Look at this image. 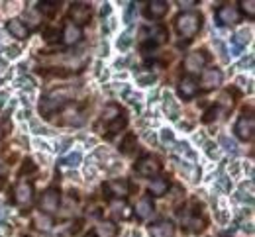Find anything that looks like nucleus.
<instances>
[{
    "instance_id": "obj_32",
    "label": "nucleus",
    "mask_w": 255,
    "mask_h": 237,
    "mask_svg": "<svg viewBox=\"0 0 255 237\" xmlns=\"http://www.w3.org/2000/svg\"><path fill=\"white\" fill-rule=\"evenodd\" d=\"M222 141L226 143V145H228L226 149H230V151H236V143H234V141H230L228 137H222Z\"/></svg>"
},
{
    "instance_id": "obj_12",
    "label": "nucleus",
    "mask_w": 255,
    "mask_h": 237,
    "mask_svg": "<svg viewBox=\"0 0 255 237\" xmlns=\"http://www.w3.org/2000/svg\"><path fill=\"white\" fill-rule=\"evenodd\" d=\"M196 92H198V82H196V79L191 77V75L183 77L181 82H179V94H181V98H183V100H191V98L196 96Z\"/></svg>"
},
{
    "instance_id": "obj_8",
    "label": "nucleus",
    "mask_w": 255,
    "mask_h": 237,
    "mask_svg": "<svg viewBox=\"0 0 255 237\" xmlns=\"http://www.w3.org/2000/svg\"><path fill=\"white\" fill-rule=\"evenodd\" d=\"M104 190L110 198H126L129 194V182L126 178H112L104 184Z\"/></svg>"
},
{
    "instance_id": "obj_3",
    "label": "nucleus",
    "mask_w": 255,
    "mask_h": 237,
    "mask_svg": "<svg viewBox=\"0 0 255 237\" xmlns=\"http://www.w3.org/2000/svg\"><path fill=\"white\" fill-rule=\"evenodd\" d=\"M67 102V92L65 90H59V92H51L47 96L41 98V104H39V110L45 118H51V114H55L61 106Z\"/></svg>"
},
{
    "instance_id": "obj_16",
    "label": "nucleus",
    "mask_w": 255,
    "mask_h": 237,
    "mask_svg": "<svg viewBox=\"0 0 255 237\" xmlns=\"http://www.w3.org/2000/svg\"><path fill=\"white\" fill-rule=\"evenodd\" d=\"M6 30H8V34L12 35V37H16V39H20V41H24V39H28V37H30V30H28V26H26L22 20H18V18L10 20V22L6 24Z\"/></svg>"
},
{
    "instance_id": "obj_14",
    "label": "nucleus",
    "mask_w": 255,
    "mask_h": 237,
    "mask_svg": "<svg viewBox=\"0 0 255 237\" xmlns=\"http://www.w3.org/2000/svg\"><path fill=\"white\" fill-rule=\"evenodd\" d=\"M149 236L151 237H175V226L169 220H159L149 226Z\"/></svg>"
},
{
    "instance_id": "obj_5",
    "label": "nucleus",
    "mask_w": 255,
    "mask_h": 237,
    "mask_svg": "<svg viewBox=\"0 0 255 237\" xmlns=\"http://www.w3.org/2000/svg\"><path fill=\"white\" fill-rule=\"evenodd\" d=\"M135 172L141 174V176H145V178H153V176H157L161 172V163L155 157L145 155V157H141L135 163Z\"/></svg>"
},
{
    "instance_id": "obj_26",
    "label": "nucleus",
    "mask_w": 255,
    "mask_h": 237,
    "mask_svg": "<svg viewBox=\"0 0 255 237\" xmlns=\"http://www.w3.org/2000/svg\"><path fill=\"white\" fill-rule=\"evenodd\" d=\"M81 153L79 151H75V153H71V155H67L63 159V165H67V167H79V163H81Z\"/></svg>"
},
{
    "instance_id": "obj_15",
    "label": "nucleus",
    "mask_w": 255,
    "mask_h": 237,
    "mask_svg": "<svg viewBox=\"0 0 255 237\" xmlns=\"http://www.w3.org/2000/svg\"><path fill=\"white\" fill-rule=\"evenodd\" d=\"M33 198V186L30 182H20V184H16V188H14V202L20 204V206H26V204H30Z\"/></svg>"
},
{
    "instance_id": "obj_23",
    "label": "nucleus",
    "mask_w": 255,
    "mask_h": 237,
    "mask_svg": "<svg viewBox=\"0 0 255 237\" xmlns=\"http://www.w3.org/2000/svg\"><path fill=\"white\" fill-rule=\"evenodd\" d=\"M37 10L41 14H45V16H55L59 12V2H39Z\"/></svg>"
},
{
    "instance_id": "obj_13",
    "label": "nucleus",
    "mask_w": 255,
    "mask_h": 237,
    "mask_svg": "<svg viewBox=\"0 0 255 237\" xmlns=\"http://www.w3.org/2000/svg\"><path fill=\"white\" fill-rule=\"evenodd\" d=\"M169 12V2L165 0H151L145 4V16L149 20H159Z\"/></svg>"
},
{
    "instance_id": "obj_35",
    "label": "nucleus",
    "mask_w": 255,
    "mask_h": 237,
    "mask_svg": "<svg viewBox=\"0 0 255 237\" xmlns=\"http://www.w3.org/2000/svg\"><path fill=\"white\" fill-rule=\"evenodd\" d=\"M179 6L181 8H192V6H196V2L194 0H191V2H179Z\"/></svg>"
},
{
    "instance_id": "obj_6",
    "label": "nucleus",
    "mask_w": 255,
    "mask_h": 237,
    "mask_svg": "<svg viewBox=\"0 0 255 237\" xmlns=\"http://www.w3.org/2000/svg\"><path fill=\"white\" fill-rule=\"evenodd\" d=\"M59 204H61V192L57 188H47L39 198V210H43V214H53L59 210Z\"/></svg>"
},
{
    "instance_id": "obj_37",
    "label": "nucleus",
    "mask_w": 255,
    "mask_h": 237,
    "mask_svg": "<svg viewBox=\"0 0 255 237\" xmlns=\"http://www.w3.org/2000/svg\"><path fill=\"white\" fill-rule=\"evenodd\" d=\"M2 137H4V132H2V128H0V139H2Z\"/></svg>"
},
{
    "instance_id": "obj_31",
    "label": "nucleus",
    "mask_w": 255,
    "mask_h": 237,
    "mask_svg": "<svg viewBox=\"0 0 255 237\" xmlns=\"http://www.w3.org/2000/svg\"><path fill=\"white\" fill-rule=\"evenodd\" d=\"M161 139L163 141H173V134L169 130H161Z\"/></svg>"
},
{
    "instance_id": "obj_1",
    "label": "nucleus",
    "mask_w": 255,
    "mask_h": 237,
    "mask_svg": "<svg viewBox=\"0 0 255 237\" xmlns=\"http://www.w3.org/2000/svg\"><path fill=\"white\" fill-rule=\"evenodd\" d=\"M175 28H177V34L181 37L192 39L202 28V14H198V12H183V14H179L177 20H175Z\"/></svg>"
},
{
    "instance_id": "obj_28",
    "label": "nucleus",
    "mask_w": 255,
    "mask_h": 237,
    "mask_svg": "<svg viewBox=\"0 0 255 237\" xmlns=\"http://www.w3.org/2000/svg\"><path fill=\"white\" fill-rule=\"evenodd\" d=\"M35 169H37V167H35V163H33L32 159H28V161L24 163V167H22V170H20V174H28V172H33Z\"/></svg>"
},
{
    "instance_id": "obj_22",
    "label": "nucleus",
    "mask_w": 255,
    "mask_h": 237,
    "mask_svg": "<svg viewBox=\"0 0 255 237\" xmlns=\"http://www.w3.org/2000/svg\"><path fill=\"white\" fill-rule=\"evenodd\" d=\"M120 108L116 106V104H108L104 110H102V116H100V120L104 122V124H110V122H114V120H118L120 118Z\"/></svg>"
},
{
    "instance_id": "obj_2",
    "label": "nucleus",
    "mask_w": 255,
    "mask_h": 237,
    "mask_svg": "<svg viewBox=\"0 0 255 237\" xmlns=\"http://www.w3.org/2000/svg\"><path fill=\"white\" fill-rule=\"evenodd\" d=\"M141 41H143V45H141V51L147 55V51H149V47L153 49L155 45H159L163 41H167V30L163 28V26H151V28H143L141 30Z\"/></svg>"
},
{
    "instance_id": "obj_24",
    "label": "nucleus",
    "mask_w": 255,
    "mask_h": 237,
    "mask_svg": "<svg viewBox=\"0 0 255 237\" xmlns=\"http://www.w3.org/2000/svg\"><path fill=\"white\" fill-rule=\"evenodd\" d=\"M135 141H137V139H135V136H133V134H128L126 137H124V141H122V145H120V151H122V153H131V151H133V147H135Z\"/></svg>"
},
{
    "instance_id": "obj_30",
    "label": "nucleus",
    "mask_w": 255,
    "mask_h": 237,
    "mask_svg": "<svg viewBox=\"0 0 255 237\" xmlns=\"http://www.w3.org/2000/svg\"><path fill=\"white\" fill-rule=\"evenodd\" d=\"M129 41H131V39H129V35L124 34V35H122V41H118V47H122V49H124V47H128V45H129Z\"/></svg>"
},
{
    "instance_id": "obj_17",
    "label": "nucleus",
    "mask_w": 255,
    "mask_h": 237,
    "mask_svg": "<svg viewBox=\"0 0 255 237\" xmlns=\"http://www.w3.org/2000/svg\"><path fill=\"white\" fill-rule=\"evenodd\" d=\"M61 39H63L65 45H77L83 39V30L79 26H75L73 22H69V24H65Z\"/></svg>"
},
{
    "instance_id": "obj_21",
    "label": "nucleus",
    "mask_w": 255,
    "mask_h": 237,
    "mask_svg": "<svg viewBox=\"0 0 255 237\" xmlns=\"http://www.w3.org/2000/svg\"><path fill=\"white\" fill-rule=\"evenodd\" d=\"M33 226H35L37 230H43V232H49V230L53 228V220H51V216H49V214H43V212H37V214L33 216Z\"/></svg>"
},
{
    "instance_id": "obj_19",
    "label": "nucleus",
    "mask_w": 255,
    "mask_h": 237,
    "mask_svg": "<svg viewBox=\"0 0 255 237\" xmlns=\"http://www.w3.org/2000/svg\"><path fill=\"white\" fill-rule=\"evenodd\" d=\"M153 210H155V206L151 202V198H141L139 202L135 204V216H137L139 220L149 218V216L153 214Z\"/></svg>"
},
{
    "instance_id": "obj_36",
    "label": "nucleus",
    "mask_w": 255,
    "mask_h": 237,
    "mask_svg": "<svg viewBox=\"0 0 255 237\" xmlns=\"http://www.w3.org/2000/svg\"><path fill=\"white\" fill-rule=\"evenodd\" d=\"M4 69H6V63H4V61H0V73H2Z\"/></svg>"
},
{
    "instance_id": "obj_11",
    "label": "nucleus",
    "mask_w": 255,
    "mask_h": 237,
    "mask_svg": "<svg viewBox=\"0 0 255 237\" xmlns=\"http://www.w3.org/2000/svg\"><path fill=\"white\" fill-rule=\"evenodd\" d=\"M220 82H222L220 69H206V71H202V79H200V88L202 90H214L216 86H220Z\"/></svg>"
},
{
    "instance_id": "obj_20",
    "label": "nucleus",
    "mask_w": 255,
    "mask_h": 237,
    "mask_svg": "<svg viewBox=\"0 0 255 237\" xmlns=\"http://www.w3.org/2000/svg\"><path fill=\"white\" fill-rule=\"evenodd\" d=\"M116 234H118V228L112 222H100L95 228L96 237H116Z\"/></svg>"
},
{
    "instance_id": "obj_25",
    "label": "nucleus",
    "mask_w": 255,
    "mask_h": 237,
    "mask_svg": "<svg viewBox=\"0 0 255 237\" xmlns=\"http://www.w3.org/2000/svg\"><path fill=\"white\" fill-rule=\"evenodd\" d=\"M240 8L244 14H248V18H254L255 16V2L254 0H242L240 2Z\"/></svg>"
},
{
    "instance_id": "obj_27",
    "label": "nucleus",
    "mask_w": 255,
    "mask_h": 237,
    "mask_svg": "<svg viewBox=\"0 0 255 237\" xmlns=\"http://www.w3.org/2000/svg\"><path fill=\"white\" fill-rule=\"evenodd\" d=\"M128 124V118L126 116H122V118H118V120H114V124L110 126V136H114V134H118V130H122V128H126Z\"/></svg>"
},
{
    "instance_id": "obj_29",
    "label": "nucleus",
    "mask_w": 255,
    "mask_h": 237,
    "mask_svg": "<svg viewBox=\"0 0 255 237\" xmlns=\"http://www.w3.org/2000/svg\"><path fill=\"white\" fill-rule=\"evenodd\" d=\"M216 112H218V108H212V110H208V112L204 114V118H202V120H204V122H212V120L216 118Z\"/></svg>"
},
{
    "instance_id": "obj_18",
    "label": "nucleus",
    "mask_w": 255,
    "mask_h": 237,
    "mask_svg": "<svg viewBox=\"0 0 255 237\" xmlns=\"http://www.w3.org/2000/svg\"><path fill=\"white\" fill-rule=\"evenodd\" d=\"M167 190H169V180H167L165 176H159V178L151 180L149 186H147V192H149L151 196H165Z\"/></svg>"
},
{
    "instance_id": "obj_33",
    "label": "nucleus",
    "mask_w": 255,
    "mask_h": 237,
    "mask_svg": "<svg viewBox=\"0 0 255 237\" xmlns=\"http://www.w3.org/2000/svg\"><path fill=\"white\" fill-rule=\"evenodd\" d=\"M45 35H47V37H45L47 41H53V39H55V37H57L59 34H57L55 30H47V34H45Z\"/></svg>"
},
{
    "instance_id": "obj_4",
    "label": "nucleus",
    "mask_w": 255,
    "mask_h": 237,
    "mask_svg": "<svg viewBox=\"0 0 255 237\" xmlns=\"http://www.w3.org/2000/svg\"><path fill=\"white\" fill-rule=\"evenodd\" d=\"M206 61H208V55H206V51H202V49H198V51H191L187 57H185V61H183V67L185 71L189 73V75H196V73H202L204 71V65H206Z\"/></svg>"
},
{
    "instance_id": "obj_34",
    "label": "nucleus",
    "mask_w": 255,
    "mask_h": 237,
    "mask_svg": "<svg viewBox=\"0 0 255 237\" xmlns=\"http://www.w3.org/2000/svg\"><path fill=\"white\" fill-rule=\"evenodd\" d=\"M153 80H155V77H143V79H139L141 84H149V82H153Z\"/></svg>"
},
{
    "instance_id": "obj_7",
    "label": "nucleus",
    "mask_w": 255,
    "mask_h": 237,
    "mask_svg": "<svg viewBox=\"0 0 255 237\" xmlns=\"http://www.w3.org/2000/svg\"><path fill=\"white\" fill-rule=\"evenodd\" d=\"M69 16H71V20L75 22V26H83V24H89V20H91V16H93V8H91V4H85V2H75L73 6H71V10H69Z\"/></svg>"
},
{
    "instance_id": "obj_10",
    "label": "nucleus",
    "mask_w": 255,
    "mask_h": 237,
    "mask_svg": "<svg viewBox=\"0 0 255 237\" xmlns=\"http://www.w3.org/2000/svg\"><path fill=\"white\" fill-rule=\"evenodd\" d=\"M216 18L222 26H232V24H238L240 22V10L232 4H224L216 10Z\"/></svg>"
},
{
    "instance_id": "obj_9",
    "label": "nucleus",
    "mask_w": 255,
    "mask_h": 237,
    "mask_svg": "<svg viewBox=\"0 0 255 237\" xmlns=\"http://www.w3.org/2000/svg\"><path fill=\"white\" fill-rule=\"evenodd\" d=\"M254 128H255L254 116H246V114H244V116L236 122L234 132H236V136L240 137L242 141H250V139L254 137Z\"/></svg>"
}]
</instances>
